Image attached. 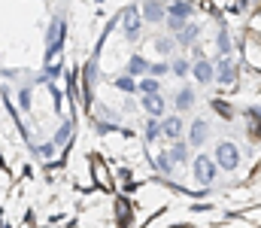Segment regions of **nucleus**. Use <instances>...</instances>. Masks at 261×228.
<instances>
[{
    "label": "nucleus",
    "instance_id": "f257e3e1",
    "mask_svg": "<svg viewBox=\"0 0 261 228\" xmlns=\"http://www.w3.org/2000/svg\"><path fill=\"white\" fill-rule=\"evenodd\" d=\"M192 173H195L197 183L210 186V183L219 176V164H216V158H213V155H206V152H197V158L192 161Z\"/></svg>",
    "mask_w": 261,
    "mask_h": 228
},
{
    "label": "nucleus",
    "instance_id": "f03ea898",
    "mask_svg": "<svg viewBox=\"0 0 261 228\" xmlns=\"http://www.w3.org/2000/svg\"><path fill=\"white\" fill-rule=\"evenodd\" d=\"M213 158L222 170H237L240 167V149L231 143V140H219L216 149H213Z\"/></svg>",
    "mask_w": 261,
    "mask_h": 228
},
{
    "label": "nucleus",
    "instance_id": "7ed1b4c3",
    "mask_svg": "<svg viewBox=\"0 0 261 228\" xmlns=\"http://www.w3.org/2000/svg\"><path fill=\"white\" fill-rule=\"evenodd\" d=\"M119 18H122L125 40H128V43L140 40V31H143V15H140V6H125V12H122Z\"/></svg>",
    "mask_w": 261,
    "mask_h": 228
},
{
    "label": "nucleus",
    "instance_id": "20e7f679",
    "mask_svg": "<svg viewBox=\"0 0 261 228\" xmlns=\"http://www.w3.org/2000/svg\"><path fill=\"white\" fill-rule=\"evenodd\" d=\"M64 43V18H52L49 31H46V61H52V55L61 49Z\"/></svg>",
    "mask_w": 261,
    "mask_h": 228
},
{
    "label": "nucleus",
    "instance_id": "39448f33",
    "mask_svg": "<svg viewBox=\"0 0 261 228\" xmlns=\"http://www.w3.org/2000/svg\"><path fill=\"white\" fill-rule=\"evenodd\" d=\"M140 15H143V21L158 24V21H167V6H164V0H143Z\"/></svg>",
    "mask_w": 261,
    "mask_h": 228
},
{
    "label": "nucleus",
    "instance_id": "423d86ee",
    "mask_svg": "<svg viewBox=\"0 0 261 228\" xmlns=\"http://www.w3.org/2000/svg\"><path fill=\"white\" fill-rule=\"evenodd\" d=\"M182 131H186L182 116H164L161 119V140L176 143V140H182Z\"/></svg>",
    "mask_w": 261,
    "mask_h": 228
},
{
    "label": "nucleus",
    "instance_id": "0eeeda50",
    "mask_svg": "<svg viewBox=\"0 0 261 228\" xmlns=\"http://www.w3.org/2000/svg\"><path fill=\"white\" fill-rule=\"evenodd\" d=\"M216 79H219L222 85H234V82H237V64H234L231 55H225V58L216 61Z\"/></svg>",
    "mask_w": 261,
    "mask_h": 228
},
{
    "label": "nucleus",
    "instance_id": "6e6552de",
    "mask_svg": "<svg viewBox=\"0 0 261 228\" xmlns=\"http://www.w3.org/2000/svg\"><path fill=\"white\" fill-rule=\"evenodd\" d=\"M192 76L197 79V85H210V82L216 79V64L206 61V58H195V64H192Z\"/></svg>",
    "mask_w": 261,
    "mask_h": 228
},
{
    "label": "nucleus",
    "instance_id": "1a4fd4ad",
    "mask_svg": "<svg viewBox=\"0 0 261 228\" xmlns=\"http://www.w3.org/2000/svg\"><path fill=\"white\" fill-rule=\"evenodd\" d=\"M143 110H146V116L149 119H164V110H167V100L161 97V94H143Z\"/></svg>",
    "mask_w": 261,
    "mask_h": 228
},
{
    "label": "nucleus",
    "instance_id": "9d476101",
    "mask_svg": "<svg viewBox=\"0 0 261 228\" xmlns=\"http://www.w3.org/2000/svg\"><path fill=\"white\" fill-rule=\"evenodd\" d=\"M206 137H210V122H203V119H195L192 125H189V146H203L206 143Z\"/></svg>",
    "mask_w": 261,
    "mask_h": 228
},
{
    "label": "nucleus",
    "instance_id": "9b49d317",
    "mask_svg": "<svg viewBox=\"0 0 261 228\" xmlns=\"http://www.w3.org/2000/svg\"><path fill=\"white\" fill-rule=\"evenodd\" d=\"M195 15V6L189 3V0H173L170 6H167V18H176V21H189Z\"/></svg>",
    "mask_w": 261,
    "mask_h": 228
},
{
    "label": "nucleus",
    "instance_id": "f8f14e48",
    "mask_svg": "<svg viewBox=\"0 0 261 228\" xmlns=\"http://www.w3.org/2000/svg\"><path fill=\"white\" fill-rule=\"evenodd\" d=\"M167 155H170L173 164H189V161H192V146H189V140H176V143H170Z\"/></svg>",
    "mask_w": 261,
    "mask_h": 228
},
{
    "label": "nucleus",
    "instance_id": "ddd939ff",
    "mask_svg": "<svg viewBox=\"0 0 261 228\" xmlns=\"http://www.w3.org/2000/svg\"><path fill=\"white\" fill-rule=\"evenodd\" d=\"M195 88H179L176 91V97H173V110L176 113H189L192 107H195Z\"/></svg>",
    "mask_w": 261,
    "mask_h": 228
},
{
    "label": "nucleus",
    "instance_id": "4468645a",
    "mask_svg": "<svg viewBox=\"0 0 261 228\" xmlns=\"http://www.w3.org/2000/svg\"><path fill=\"white\" fill-rule=\"evenodd\" d=\"M197 37H200V24H195V21H189L173 40H176V46H195L197 43Z\"/></svg>",
    "mask_w": 261,
    "mask_h": 228
},
{
    "label": "nucleus",
    "instance_id": "2eb2a0df",
    "mask_svg": "<svg viewBox=\"0 0 261 228\" xmlns=\"http://www.w3.org/2000/svg\"><path fill=\"white\" fill-rule=\"evenodd\" d=\"M149 67H152V64H149L143 55H130V58H128V67H125V70H128V76L134 79V76H149Z\"/></svg>",
    "mask_w": 261,
    "mask_h": 228
},
{
    "label": "nucleus",
    "instance_id": "dca6fc26",
    "mask_svg": "<svg viewBox=\"0 0 261 228\" xmlns=\"http://www.w3.org/2000/svg\"><path fill=\"white\" fill-rule=\"evenodd\" d=\"M137 91H140V94H161V82L152 79V76H143V79L137 82Z\"/></svg>",
    "mask_w": 261,
    "mask_h": 228
},
{
    "label": "nucleus",
    "instance_id": "f3484780",
    "mask_svg": "<svg viewBox=\"0 0 261 228\" xmlns=\"http://www.w3.org/2000/svg\"><path fill=\"white\" fill-rule=\"evenodd\" d=\"M216 49H219V58L231 55V37H228V31H225V28L216 34Z\"/></svg>",
    "mask_w": 261,
    "mask_h": 228
},
{
    "label": "nucleus",
    "instance_id": "a211bd4d",
    "mask_svg": "<svg viewBox=\"0 0 261 228\" xmlns=\"http://www.w3.org/2000/svg\"><path fill=\"white\" fill-rule=\"evenodd\" d=\"M146 140H149V143L161 140V119H149V122H146Z\"/></svg>",
    "mask_w": 261,
    "mask_h": 228
},
{
    "label": "nucleus",
    "instance_id": "6ab92c4d",
    "mask_svg": "<svg viewBox=\"0 0 261 228\" xmlns=\"http://www.w3.org/2000/svg\"><path fill=\"white\" fill-rule=\"evenodd\" d=\"M155 170H158V173H164V176H170V173H173V161H170V155H167V152H161V155L155 158Z\"/></svg>",
    "mask_w": 261,
    "mask_h": 228
},
{
    "label": "nucleus",
    "instance_id": "aec40b11",
    "mask_svg": "<svg viewBox=\"0 0 261 228\" xmlns=\"http://www.w3.org/2000/svg\"><path fill=\"white\" fill-rule=\"evenodd\" d=\"M170 73L173 76H192V61H186V58H173Z\"/></svg>",
    "mask_w": 261,
    "mask_h": 228
},
{
    "label": "nucleus",
    "instance_id": "412c9836",
    "mask_svg": "<svg viewBox=\"0 0 261 228\" xmlns=\"http://www.w3.org/2000/svg\"><path fill=\"white\" fill-rule=\"evenodd\" d=\"M70 131H73V125H70V122H61L58 131H55V137H52V143H55V146H64L67 140H70Z\"/></svg>",
    "mask_w": 261,
    "mask_h": 228
},
{
    "label": "nucleus",
    "instance_id": "4be33fe9",
    "mask_svg": "<svg viewBox=\"0 0 261 228\" xmlns=\"http://www.w3.org/2000/svg\"><path fill=\"white\" fill-rule=\"evenodd\" d=\"M173 46H176L173 37H158V40H155V52H158V55H170Z\"/></svg>",
    "mask_w": 261,
    "mask_h": 228
},
{
    "label": "nucleus",
    "instance_id": "5701e85b",
    "mask_svg": "<svg viewBox=\"0 0 261 228\" xmlns=\"http://www.w3.org/2000/svg\"><path fill=\"white\" fill-rule=\"evenodd\" d=\"M116 88H119V91H125V94H134V91H137V82H134L128 73L116 76Z\"/></svg>",
    "mask_w": 261,
    "mask_h": 228
},
{
    "label": "nucleus",
    "instance_id": "b1692460",
    "mask_svg": "<svg viewBox=\"0 0 261 228\" xmlns=\"http://www.w3.org/2000/svg\"><path fill=\"white\" fill-rule=\"evenodd\" d=\"M167 73H170V64H167V61H158V64L149 67V76H152V79H161V76H167Z\"/></svg>",
    "mask_w": 261,
    "mask_h": 228
},
{
    "label": "nucleus",
    "instance_id": "393cba45",
    "mask_svg": "<svg viewBox=\"0 0 261 228\" xmlns=\"http://www.w3.org/2000/svg\"><path fill=\"white\" fill-rule=\"evenodd\" d=\"M213 110L222 113V119H234V110H231V104H225V100H213Z\"/></svg>",
    "mask_w": 261,
    "mask_h": 228
},
{
    "label": "nucleus",
    "instance_id": "a878e982",
    "mask_svg": "<svg viewBox=\"0 0 261 228\" xmlns=\"http://www.w3.org/2000/svg\"><path fill=\"white\" fill-rule=\"evenodd\" d=\"M18 107H21V110L31 107V88H18Z\"/></svg>",
    "mask_w": 261,
    "mask_h": 228
},
{
    "label": "nucleus",
    "instance_id": "bb28decb",
    "mask_svg": "<svg viewBox=\"0 0 261 228\" xmlns=\"http://www.w3.org/2000/svg\"><path fill=\"white\" fill-rule=\"evenodd\" d=\"M55 152V143H46V146H40V155H52Z\"/></svg>",
    "mask_w": 261,
    "mask_h": 228
},
{
    "label": "nucleus",
    "instance_id": "cd10ccee",
    "mask_svg": "<svg viewBox=\"0 0 261 228\" xmlns=\"http://www.w3.org/2000/svg\"><path fill=\"white\" fill-rule=\"evenodd\" d=\"M46 73H49V76H58V73H61V67H58V64H52V67H46Z\"/></svg>",
    "mask_w": 261,
    "mask_h": 228
},
{
    "label": "nucleus",
    "instance_id": "c85d7f7f",
    "mask_svg": "<svg viewBox=\"0 0 261 228\" xmlns=\"http://www.w3.org/2000/svg\"><path fill=\"white\" fill-rule=\"evenodd\" d=\"M249 3H252V0H237V6H240V9H246Z\"/></svg>",
    "mask_w": 261,
    "mask_h": 228
}]
</instances>
